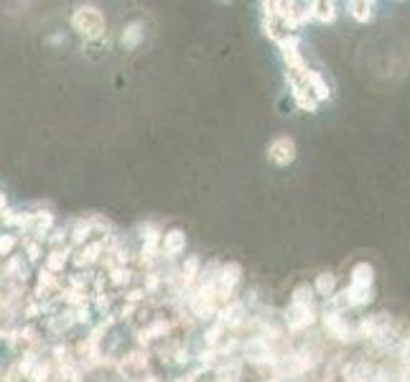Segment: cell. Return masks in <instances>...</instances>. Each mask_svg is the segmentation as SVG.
<instances>
[{
    "label": "cell",
    "instance_id": "cell-1",
    "mask_svg": "<svg viewBox=\"0 0 410 382\" xmlns=\"http://www.w3.org/2000/svg\"><path fill=\"white\" fill-rule=\"evenodd\" d=\"M72 25L79 36L89 38V41H97V38L105 33V16L97 11L95 6H79L72 13Z\"/></svg>",
    "mask_w": 410,
    "mask_h": 382
},
{
    "label": "cell",
    "instance_id": "cell-2",
    "mask_svg": "<svg viewBox=\"0 0 410 382\" xmlns=\"http://www.w3.org/2000/svg\"><path fill=\"white\" fill-rule=\"evenodd\" d=\"M240 280H242L240 262H224V265H222L220 278H217V299H220V303L227 306L229 301H232L234 291L240 286Z\"/></svg>",
    "mask_w": 410,
    "mask_h": 382
},
{
    "label": "cell",
    "instance_id": "cell-3",
    "mask_svg": "<svg viewBox=\"0 0 410 382\" xmlns=\"http://www.w3.org/2000/svg\"><path fill=\"white\" fill-rule=\"evenodd\" d=\"M242 354L250 364H275L280 362L266 337H253L242 344Z\"/></svg>",
    "mask_w": 410,
    "mask_h": 382
},
{
    "label": "cell",
    "instance_id": "cell-4",
    "mask_svg": "<svg viewBox=\"0 0 410 382\" xmlns=\"http://www.w3.org/2000/svg\"><path fill=\"white\" fill-rule=\"evenodd\" d=\"M268 161L275 163L278 168H285L296 161V140L288 135H278L273 138V143L268 146Z\"/></svg>",
    "mask_w": 410,
    "mask_h": 382
},
{
    "label": "cell",
    "instance_id": "cell-5",
    "mask_svg": "<svg viewBox=\"0 0 410 382\" xmlns=\"http://www.w3.org/2000/svg\"><path fill=\"white\" fill-rule=\"evenodd\" d=\"M316 321V311L314 308H306V306H288V311H285V324H288V329L293 331V334H298V331L309 329L311 324Z\"/></svg>",
    "mask_w": 410,
    "mask_h": 382
},
{
    "label": "cell",
    "instance_id": "cell-6",
    "mask_svg": "<svg viewBox=\"0 0 410 382\" xmlns=\"http://www.w3.org/2000/svg\"><path fill=\"white\" fill-rule=\"evenodd\" d=\"M324 326H326V331L331 334L334 339H339V342H349L352 337V329H349V324L344 321V316H341L339 311H331V308H326L321 316Z\"/></svg>",
    "mask_w": 410,
    "mask_h": 382
},
{
    "label": "cell",
    "instance_id": "cell-7",
    "mask_svg": "<svg viewBox=\"0 0 410 382\" xmlns=\"http://www.w3.org/2000/svg\"><path fill=\"white\" fill-rule=\"evenodd\" d=\"M372 280H375V267L370 262H357L349 273V288L354 291H372Z\"/></svg>",
    "mask_w": 410,
    "mask_h": 382
},
{
    "label": "cell",
    "instance_id": "cell-8",
    "mask_svg": "<svg viewBox=\"0 0 410 382\" xmlns=\"http://www.w3.org/2000/svg\"><path fill=\"white\" fill-rule=\"evenodd\" d=\"M161 250H164L169 257H176L186 250V235H183V229L173 227L169 232H164V240H161Z\"/></svg>",
    "mask_w": 410,
    "mask_h": 382
},
{
    "label": "cell",
    "instance_id": "cell-9",
    "mask_svg": "<svg viewBox=\"0 0 410 382\" xmlns=\"http://www.w3.org/2000/svg\"><path fill=\"white\" fill-rule=\"evenodd\" d=\"M311 18L319 21V23H331L336 18V3H331V0H316V3H311Z\"/></svg>",
    "mask_w": 410,
    "mask_h": 382
},
{
    "label": "cell",
    "instance_id": "cell-10",
    "mask_svg": "<svg viewBox=\"0 0 410 382\" xmlns=\"http://www.w3.org/2000/svg\"><path fill=\"white\" fill-rule=\"evenodd\" d=\"M347 11L360 23H370L375 18V3H367V0H352V3H347Z\"/></svg>",
    "mask_w": 410,
    "mask_h": 382
},
{
    "label": "cell",
    "instance_id": "cell-11",
    "mask_svg": "<svg viewBox=\"0 0 410 382\" xmlns=\"http://www.w3.org/2000/svg\"><path fill=\"white\" fill-rule=\"evenodd\" d=\"M306 84H309L311 95H314L319 102H324V100H329V97H331V92H329V84L324 82V76L319 74V71H314V69L306 71Z\"/></svg>",
    "mask_w": 410,
    "mask_h": 382
},
{
    "label": "cell",
    "instance_id": "cell-12",
    "mask_svg": "<svg viewBox=\"0 0 410 382\" xmlns=\"http://www.w3.org/2000/svg\"><path fill=\"white\" fill-rule=\"evenodd\" d=\"M290 303H293V306H306V308H314V306H316L314 286H309V283H301V286L293 291V296H290ZM314 311H316V308H314Z\"/></svg>",
    "mask_w": 410,
    "mask_h": 382
},
{
    "label": "cell",
    "instance_id": "cell-13",
    "mask_svg": "<svg viewBox=\"0 0 410 382\" xmlns=\"http://www.w3.org/2000/svg\"><path fill=\"white\" fill-rule=\"evenodd\" d=\"M199 275H202V262H199V257H189L181 267V283L186 288L194 286V283H199Z\"/></svg>",
    "mask_w": 410,
    "mask_h": 382
},
{
    "label": "cell",
    "instance_id": "cell-14",
    "mask_svg": "<svg viewBox=\"0 0 410 382\" xmlns=\"http://www.w3.org/2000/svg\"><path fill=\"white\" fill-rule=\"evenodd\" d=\"M314 291L319 293V296H326V299H331L336 293V275L331 273H319L314 280Z\"/></svg>",
    "mask_w": 410,
    "mask_h": 382
},
{
    "label": "cell",
    "instance_id": "cell-15",
    "mask_svg": "<svg viewBox=\"0 0 410 382\" xmlns=\"http://www.w3.org/2000/svg\"><path fill=\"white\" fill-rule=\"evenodd\" d=\"M140 41H143V25L140 23H130L120 36V44L125 46V49H135Z\"/></svg>",
    "mask_w": 410,
    "mask_h": 382
},
{
    "label": "cell",
    "instance_id": "cell-16",
    "mask_svg": "<svg viewBox=\"0 0 410 382\" xmlns=\"http://www.w3.org/2000/svg\"><path fill=\"white\" fill-rule=\"evenodd\" d=\"M89 232H92V224H89V222H76L72 237H74V242H82V240H87Z\"/></svg>",
    "mask_w": 410,
    "mask_h": 382
},
{
    "label": "cell",
    "instance_id": "cell-17",
    "mask_svg": "<svg viewBox=\"0 0 410 382\" xmlns=\"http://www.w3.org/2000/svg\"><path fill=\"white\" fill-rule=\"evenodd\" d=\"M100 253H102V242H95V245H89V248L84 250L82 262H95L97 257H100Z\"/></svg>",
    "mask_w": 410,
    "mask_h": 382
},
{
    "label": "cell",
    "instance_id": "cell-18",
    "mask_svg": "<svg viewBox=\"0 0 410 382\" xmlns=\"http://www.w3.org/2000/svg\"><path fill=\"white\" fill-rule=\"evenodd\" d=\"M13 248H16V237L13 235H0V255H11Z\"/></svg>",
    "mask_w": 410,
    "mask_h": 382
},
{
    "label": "cell",
    "instance_id": "cell-19",
    "mask_svg": "<svg viewBox=\"0 0 410 382\" xmlns=\"http://www.w3.org/2000/svg\"><path fill=\"white\" fill-rule=\"evenodd\" d=\"M64 260H67V255L51 253V255H49V267H51V270H59V267L64 265Z\"/></svg>",
    "mask_w": 410,
    "mask_h": 382
},
{
    "label": "cell",
    "instance_id": "cell-20",
    "mask_svg": "<svg viewBox=\"0 0 410 382\" xmlns=\"http://www.w3.org/2000/svg\"><path fill=\"white\" fill-rule=\"evenodd\" d=\"M51 227V214H36V232H46Z\"/></svg>",
    "mask_w": 410,
    "mask_h": 382
},
{
    "label": "cell",
    "instance_id": "cell-21",
    "mask_svg": "<svg viewBox=\"0 0 410 382\" xmlns=\"http://www.w3.org/2000/svg\"><path fill=\"white\" fill-rule=\"evenodd\" d=\"M46 375H49V367H46V364H38V367L31 372V380L33 382H44Z\"/></svg>",
    "mask_w": 410,
    "mask_h": 382
},
{
    "label": "cell",
    "instance_id": "cell-22",
    "mask_svg": "<svg viewBox=\"0 0 410 382\" xmlns=\"http://www.w3.org/2000/svg\"><path fill=\"white\" fill-rule=\"evenodd\" d=\"M113 280H115V283H127V280H130V273L118 267V270H113Z\"/></svg>",
    "mask_w": 410,
    "mask_h": 382
},
{
    "label": "cell",
    "instance_id": "cell-23",
    "mask_svg": "<svg viewBox=\"0 0 410 382\" xmlns=\"http://www.w3.org/2000/svg\"><path fill=\"white\" fill-rule=\"evenodd\" d=\"M31 362H33V359H31V354H28L23 362H21V369H23V372H28V369H31Z\"/></svg>",
    "mask_w": 410,
    "mask_h": 382
},
{
    "label": "cell",
    "instance_id": "cell-24",
    "mask_svg": "<svg viewBox=\"0 0 410 382\" xmlns=\"http://www.w3.org/2000/svg\"><path fill=\"white\" fill-rule=\"evenodd\" d=\"M28 257H31V260H36V257H38V248H36V245H28Z\"/></svg>",
    "mask_w": 410,
    "mask_h": 382
},
{
    "label": "cell",
    "instance_id": "cell-25",
    "mask_svg": "<svg viewBox=\"0 0 410 382\" xmlns=\"http://www.w3.org/2000/svg\"><path fill=\"white\" fill-rule=\"evenodd\" d=\"M127 299H130V301H133V303H135V301L143 299V291H133V293H130V296H127Z\"/></svg>",
    "mask_w": 410,
    "mask_h": 382
},
{
    "label": "cell",
    "instance_id": "cell-26",
    "mask_svg": "<svg viewBox=\"0 0 410 382\" xmlns=\"http://www.w3.org/2000/svg\"><path fill=\"white\" fill-rule=\"evenodd\" d=\"M3 207H6V197H3V194H0V209H3Z\"/></svg>",
    "mask_w": 410,
    "mask_h": 382
},
{
    "label": "cell",
    "instance_id": "cell-27",
    "mask_svg": "<svg viewBox=\"0 0 410 382\" xmlns=\"http://www.w3.org/2000/svg\"><path fill=\"white\" fill-rule=\"evenodd\" d=\"M176 382H186V380H176Z\"/></svg>",
    "mask_w": 410,
    "mask_h": 382
},
{
    "label": "cell",
    "instance_id": "cell-28",
    "mask_svg": "<svg viewBox=\"0 0 410 382\" xmlns=\"http://www.w3.org/2000/svg\"><path fill=\"white\" fill-rule=\"evenodd\" d=\"M148 382H156V380H148Z\"/></svg>",
    "mask_w": 410,
    "mask_h": 382
},
{
    "label": "cell",
    "instance_id": "cell-29",
    "mask_svg": "<svg viewBox=\"0 0 410 382\" xmlns=\"http://www.w3.org/2000/svg\"><path fill=\"white\" fill-rule=\"evenodd\" d=\"M408 339H410V337H408Z\"/></svg>",
    "mask_w": 410,
    "mask_h": 382
}]
</instances>
